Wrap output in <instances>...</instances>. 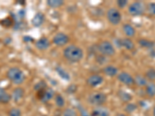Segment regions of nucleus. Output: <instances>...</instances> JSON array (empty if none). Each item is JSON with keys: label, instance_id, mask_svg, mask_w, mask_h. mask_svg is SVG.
<instances>
[{"label": "nucleus", "instance_id": "9b49d317", "mask_svg": "<svg viewBox=\"0 0 155 116\" xmlns=\"http://www.w3.org/2000/svg\"><path fill=\"white\" fill-rule=\"evenodd\" d=\"M103 77L99 74H92L87 78V84L91 87H97L103 83Z\"/></svg>", "mask_w": 155, "mask_h": 116}, {"label": "nucleus", "instance_id": "f704fd0d", "mask_svg": "<svg viewBox=\"0 0 155 116\" xmlns=\"http://www.w3.org/2000/svg\"><path fill=\"white\" fill-rule=\"evenodd\" d=\"M153 116H155V107H154V108H153Z\"/></svg>", "mask_w": 155, "mask_h": 116}, {"label": "nucleus", "instance_id": "20e7f679", "mask_svg": "<svg viewBox=\"0 0 155 116\" xmlns=\"http://www.w3.org/2000/svg\"><path fill=\"white\" fill-rule=\"evenodd\" d=\"M106 16H107L108 21L111 23L112 25L120 24L122 20V15L120 11L116 8H111L106 12Z\"/></svg>", "mask_w": 155, "mask_h": 116}, {"label": "nucleus", "instance_id": "7ed1b4c3", "mask_svg": "<svg viewBox=\"0 0 155 116\" xmlns=\"http://www.w3.org/2000/svg\"><path fill=\"white\" fill-rule=\"evenodd\" d=\"M98 50L103 56H112L116 53V50L111 42L108 40L102 41L98 45Z\"/></svg>", "mask_w": 155, "mask_h": 116}, {"label": "nucleus", "instance_id": "a878e982", "mask_svg": "<svg viewBox=\"0 0 155 116\" xmlns=\"http://www.w3.org/2000/svg\"><path fill=\"white\" fill-rule=\"evenodd\" d=\"M9 116H22V111L17 108H12L9 111Z\"/></svg>", "mask_w": 155, "mask_h": 116}, {"label": "nucleus", "instance_id": "393cba45", "mask_svg": "<svg viewBox=\"0 0 155 116\" xmlns=\"http://www.w3.org/2000/svg\"><path fill=\"white\" fill-rule=\"evenodd\" d=\"M55 104L58 106V108H62L64 106L65 104V101L64 99V98L62 97V95H57L55 96Z\"/></svg>", "mask_w": 155, "mask_h": 116}, {"label": "nucleus", "instance_id": "f3484780", "mask_svg": "<svg viewBox=\"0 0 155 116\" xmlns=\"http://www.w3.org/2000/svg\"><path fill=\"white\" fill-rule=\"evenodd\" d=\"M123 30L125 35L128 37H134L136 34V30L130 24H124L123 26Z\"/></svg>", "mask_w": 155, "mask_h": 116}, {"label": "nucleus", "instance_id": "6ab92c4d", "mask_svg": "<svg viewBox=\"0 0 155 116\" xmlns=\"http://www.w3.org/2000/svg\"><path fill=\"white\" fill-rule=\"evenodd\" d=\"M55 70H56V72L58 74V76L61 77L62 79L65 80V81H69L70 80L71 77L69 74L64 69L62 68L61 67H57Z\"/></svg>", "mask_w": 155, "mask_h": 116}, {"label": "nucleus", "instance_id": "39448f33", "mask_svg": "<svg viewBox=\"0 0 155 116\" xmlns=\"http://www.w3.org/2000/svg\"><path fill=\"white\" fill-rule=\"evenodd\" d=\"M107 100L106 94L102 92H97L93 94L88 98V102L92 105L102 106L105 104Z\"/></svg>", "mask_w": 155, "mask_h": 116}, {"label": "nucleus", "instance_id": "0eeeda50", "mask_svg": "<svg viewBox=\"0 0 155 116\" xmlns=\"http://www.w3.org/2000/svg\"><path fill=\"white\" fill-rule=\"evenodd\" d=\"M70 39L67 34H64V33H58L55 34L54 37H53V43L55 46L61 47L65 46L68 44Z\"/></svg>", "mask_w": 155, "mask_h": 116}, {"label": "nucleus", "instance_id": "423d86ee", "mask_svg": "<svg viewBox=\"0 0 155 116\" xmlns=\"http://www.w3.org/2000/svg\"><path fill=\"white\" fill-rule=\"evenodd\" d=\"M145 8L144 5L140 2H134L129 5L128 12L133 16H139L143 14Z\"/></svg>", "mask_w": 155, "mask_h": 116}, {"label": "nucleus", "instance_id": "1a4fd4ad", "mask_svg": "<svg viewBox=\"0 0 155 116\" xmlns=\"http://www.w3.org/2000/svg\"><path fill=\"white\" fill-rule=\"evenodd\" d=\"M116 46H118L119 47H124L128 50H132L135 47L134 43L130 38L118 39L116 40Z\"/></svg>", "mask_w": 155, "mask_h": 116}, {"label": "nucleus", "instance_id": "b1692460", "mask_svg": "<svg viewBox=\"0 0 155 116\" xmlns=\"http://www.w3.org/2000/svg\"><path fill=\"white\" fill-rule=\"evenodd\" d=\"M93 115L94 116H109V113L106 108H97L95 109V111H93Z\"/></svg>", "mask_w": 155, "mask_h": 116}, {"label": "nucleus", "instance_id": "c85d7f7f", "mask_svg": "<svg viewBox=\"0 0 155 116\" xmlns=\"http://www.w3.org/2000/svg\"><path fill=\"white\" fill-rule=\"evenodd\" d=\"M47 88L46 84L44 82V81H40L37 84V85L34 86V89L37 91V92H39V91H41V90H44Z\"/></svg>", "mask_w": 155, "mask_h": 116}, {"label": "nucleus", "instance_id": "473e14b6", "mask_svg": "<svg viewBox=\"0 0 155 116\" xmlns=\"http://www.w3.org/2000/svg\"><path fill=\"white\" fill-rule=\"evenodd\" d=\"M151 56H154V57H155V50H152V52H151Z\"/></svg>", "mask_w": 155, "mask_h": 116}, {"label": "nucleus", "instance_id": "2eb2a0df", "mask_svg": "<svg viewBox=\"0 0 155 116\" xmlns=\"http://www.w3.org/2000/svg\"><path fill=\"white\" fill-rule=\"evenodd\" d=\"M23 95H24V90L22 88H16L12 91L11 98L15 102H17L23 98Z\"/></svg>", "mask_w": 155, "mask_h": 116}, {"label": "nucleus", "instance_id": "a211bd4d", "mask_svg": "<svg viewBox=\"0 0 155 116\" xmlns=\"http://www.w3.org/2000/svg\"><path fill=\"white\" fill-rule=\"evenodd\" d=\"M118 96L119 98L124 102H129L132 99V96L130 94H129L128 92L123 91V90H120L118 92Z\"/></svg>", "mask_w": 155, "mask_h": 116}, {"label": "nucleus", "instance_id": "4468645a", "mask_svg": "<svg viewBox=\"0 0 155 116\" xmlns=\"http://www.w3.org/2000/svg\"><path fill=\"white\" fill-rule=\"evenodd\" d=\"M103 72L106 76L109 77H114L118 75V68L113 65H107L103 68Z\"/></svg>", "mask_w": 155, "mask_h": 116}, {"label": "nucleus", "instance_id": "aec40b11", "mask_svg": "<svg viewBox=\"0 0 155 116\" xmlns=\"http://www.w3.org/2000/svg\"><path fill=\"white\" fill-rule=\"evenodd\" d=\"M64 2L63 0H48L47 5L52 9H58L64 5Z\"/></svg>", "mask_w": 155, "mask_h": 116}, {"label": "nucleus", "instance_id": "f8f14e48", "mask_svg": "<svg viewBox=\"0 0 155 116\" xmlns=\"http://www.w3.org/2000/svg\"><path fill=\"white\" fill-rule=\"evenodd\" d=\"M51 46V42L47 37H41L35 43V47L39 50H45Z\"/></svg>", "mask_w": 155, "mask_h": 116}, {"label": "nucleus", "instance_id": "f03ea898", "mask_svg": "<svg viewBox=\"0 0 155 116\" xmlns=\"http://www.w3.org/2000/svg\"><path fill=\"white\" fill-rule=\"evenodd\" d=\"M7 78L16 85H22L26 80V76L23 70L16 67H11L6 73Z\"/></svg>", "mask_w": 155, "mask_h": 116}, {"label": "nucleus", "instance_id": "c756f323", "mask_svg": "<svg viewBox=\"0 0 155 116\" xmlns=\"http://www.w3.org/2000/svg\"><path fill=\"white\" fill-rule=\"evenodd\" d=\"M137 109V105L134 104H128L125 108V111L128 113H132Z\"/></svg>", "mask_w": 155, "mask_h": 116}, {"label": "nucleus", "instance_id": "ddd939ff", "mask_svg": "<svg viewBox=\"0 0 155 116\" xmlns=\"http://www.w3.org/2000/svg\"><path fill=\"white\" fill-rule=\"evenodd\" d=\"M44 21H45V16L43 14L42 12H37L34 15V16L32 19V25L34 27H40L44 24Z\"/></svg>", "mask_w": 155, "mask_h": 116}, {"label": "nucleus", "instance_id": "412c9836", "mask_svg": "<svg viewBox=\"0 0 155 116\" xmlns=\"http://www.w3.org/2000/svg\"><path fill=\"white\" fill-rule=\"evenodd\" d=\"M139 44L142 47L147 48V49H152L155 47V43L153 41L148 40H145V39H141L138 41Z\"/></svg>", "mask_w": 155, "mask_h": 116}, {"label": "nucleus", "instance_id": "2f4dec72", "mask_svg": "<svg viewBox=\"0 0 155 116\" xmlns=\"http://www.w3.org/2000/svg\"><path fill=\"white\" fill-rule=\"evenodd\" d=\"M127 5V0H119L117 1V5L121 9H124L126 5Z\"/></svg>", "mask_w": 155, "mask_h": 116}, {"label": "nucleus", "instance_id": "72a5a7b5", "mask_svg": "<svg viewBox=\"0 0 155 116\" xmlns=\"http://www.w3.org/2000/svg\"><path fill=\"white\" fill-rule=\"evenodd\" d=\"M116 116H127V115H125L124 114H117Z\"/></svg>", "mask_w": 155, "mask_h": 116}, {"label": "nucleus", "instance_id": "bb28decb", "mask_svg": "<svg viewBox=\"0 0 155 116\" xmlns=\"http://www.w3.org/2000/svg\"><path fill=\"white\" fill-rule=\"evenodd\" d=\"M63 116H77V112L73 108H66L63 112Z\"/></svg>", "mask_w": 155, "mask_h": 116}, {"label": "nucleus", "instance_id": "6e6552de", "mask_svg": "<svg viewBox=\"0 0 155 116\" xmlns=\"http://www.w3.org/2000/svg\"><path fill=\"white\" fill-rule=\"evenodd\" d=\"M117 78H118L119 81L124 85H127V86H130L134 84V78L129 74V73L123 71V72L120 73L117 75Z\"/></svg>", "mask_w": 155, "mask_h": 116}, {"label": "nucleus", "instance_id": "7c9ffc66", "mask_svg": "<svg viewBox=\"0 0 155 116\" xmlns=\"http://www.w3.org/2000/svg\"><path fill=\"white\" fill-rule=\"evenodd\" d=\"M148 12L150 13V15H153L154 16L155 15V3L154 2H151L148 5Z\"/></svg>", "mask_w": 155, "mask_h": 116}, {"label": "nucleus", "instance_id": "5701e85b", "mask_svg": "<svg viewBox=\"0 0 155 116\" xmlns=\"http://www.w3.org/2000/svg\"><path fill=\"white\" fill-rule=\"evenodd\" d=\"M146 92L147 95L150 97L155 96V84L153 83H150L147 84L146 86Z\"/></svg>", "mask_w": 155, "mask_h": 116}, {"label": "nucleus", "instance_id": "cd10ccee", "mask_svg": "<svg viewBox=\"0 0 155 116\" xmlns=\"http://www.w3.org/2000/svg\"><path fill=\"white\" fill-rule=\"evenodd\" d=\"M146 77L150 81L155 80V70L153 68H150L146 72Z\"/></svg>", "mask_w": 155, "mask_h": 116}, {"label": "nucleus", "instance_id": "dca6fc26", "mask_svg": "<svg viewBox=\"0 0 155 116\" xmlns=\"http://www.w3.org/2000/svg\"><path fill=\"white\" fill-rule=\"evenodd\" d=\"M11 98V95L4 88H0V103L7 104L10 102Z\"/></svg>", "mask_w": 155, "mask_h": 116}, {"label": "nucleus", "instance_id": "4be33fe9", "mask_svg": "<svg viewBox=\"0 0 155 116\" xmlns=\"http://www.w3.org/2000/svg\"><path fill=\"white\" fill-rule=\"evenodd\" d=\"M134 84L137 85L138 86H147V81L146 77H143L141 75H137L134 78Z\"/></svg>", "mask_w": 155, "mask_h": 116}, {"label": "nucleus", "instance_id": "f257e3e1", "mask_svg": "<svg viewBox=\"0 0 155 116\" xmlns=\"http://www.w3.org/2000/svg\"><path fill=\"white\" fill-rule=\"evenodd\" d=\"M63 56L66 60L71 63H78L82 60L84 52L79 47L76 46L74 44H71L64 49Z\"/></svg>", "mask_w": 155, "mask_h": 116}, {"label": "nucleus", "instance_id": "9d476101", "mask_svg": "<svg viewBox=\"0 0 155 116\" xmlns=\"http://www.w3.org/2000/svg\"><path fill=\"white\" fill-rule=\"evenodd\" d=\"M37 92H38L39 99L43 102H49L54 96V91L51 88H45Z\"/></svg>", "mask_w": 155, "mask_h": 116}]
</instances>
